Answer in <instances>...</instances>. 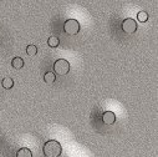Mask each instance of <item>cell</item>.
<instances>
[{
    "instance_id": "8fae6325",
    "label": "cell",
    "mask_w": 158,
    "mask_h": 157,
    "mask_svg": "<svg viewBox=\"0 0 158 157\" xmlns=\"http://www.w3.org/2000/svg\"><path fill=\"white\" fill-rule=\"evenodd\" d=\"M26 54H27L29 56H35V55L37 54V48H36L35 45H27V48H26Z\"/></svg>"
},
{
    "instance_id": "9c48e42d",
    "label": "cell",
    "mask_w": 158,
    "mask_h": 157,
    "mask_svg": "<svg viewBox=\"0 0 158 157\" xmlns=\"http://www.w3.org/2000/svg\"><path fill=\"white\" fill-rule=\"evenodd\" d=\"M11 66H13L14 69L19 70V69H21V67L24 66V60H23L21 57H14V59L11 60Z\"/></svg>"
},
{
    "instance_id": "5b68a950",
    "label": "cell",
    "mask_w": 158,
    "mask_h": 157,
    "mask_svg": "<svg viewBox=\"0 0 158 157\" xmlns=\"http://www.w3.org/2000/svg\"><path fill=\"white\" fill-rule=\"evenodd\" d=\"M102 122L105 125H113L116 122V115L112 111H106L102 115Z\"/></svg>"
},
{
    "instance_id": "52a82bcc",
    "label": "cell",
    "mask_w": 158,
    "mask_h": 157,
    "mask_svg": "<svg viewBox=\"0 0 158 157\" xmlns=\"http://www.w3.org/2000/svg\"><path fill=\"white\" fill-rule=\"evenodd\" d=\"M16 157H32V152H31L30 148L23 147V148H20V150H18Z\"/></svg>"
},
{
    "instance_id": "30bf717a",
    "label": "cell",
    "mask_w": 158,
    "mask_h": 157,
    "mask_svg": "<svg viewBox=\"0 0 158 157\" xmlns=\"http://www.w3.org/2000/svg\"><path fill=\"white\" fill-rule=\"evenodd\" d=\"M48 45H49L50 48H57V46L60 45L59 37H57V36H50L49 40H48Z\"/></svg>"
},
{
    "instance_id": "7a4b0ae2",
    "label": "cell",
    "mask_w": 158,
    "mask_h": 157,
    "mask_svg": "<svg viewBox=\"0 0 158 157\" xmlns=\"http://www.w3.org/2000/svg\"><path fill=\"white\" fill-rule=\"evenodd\" d=\"M54 71L60 75V76H65L69 74L70 71V62L65 59H59L54 62Z\"/></svg>"
},
{
    "instance_id": "277c9868",
    "label": "cell",
    "mask_w": 158,
    "mask_h": 157,
    "mask_svg": "<svg viewBox=\"0 0 158 157\" xmlns=\"http://www.w3.org/2000/svg\"><path fill=\"white\" fill-rule=\"evenodd\" d=\"M122 30L126 32V34H133L136 32L137 30V23L132 19V18H127L122 21Z\"/></svg>"
},
{
    "instance_id": "8992f818",
    "label": "cell",
    "mask_w": 158,
    "mask_h": 157,
    "mask_svg": "<svg viewBox=\"0 0 158 157\" xmlns=\"http://www.w3.org/2000/svg\"><path fill=\"white\" fill-rule=\"evenodd\" d=\"M44 81H45L48 85L54 84V83L56 81V76H55V74H54L52 71H48V72H45V75H44Z\"/></svg>"
},
{
    "instance_id": "ba28073f",
    "label": "cell",
    "mask_w": 158,
    "mask_h": 157,
    "mask_svg": "<svg viewBox=\"0 0 158 157\" xmlns=\"http://www.w3.org/2000/svg\"><path fill=\"white\" fill-rule=\"evenodd\" d=\"M2 86L6 90H10L13 86H14V81H13V78L11 77H5L3 78V81H2Z\"/></svg>"
},
{
    "instance_id": "7c38bea8",
    "label": "cell",
    "mask_w": 158,
    "mask_h": 157,
    "mask_svg": "<svg viewBox=\"0 0 158 157\" xmlns=\"http://www.w3.org/2000/svg\"><path fill=\"white\" fill-rule=\"evenodd\" d=\"M137 19H138L139 23H146L148 20V14L146 11H139L137 14Z\"/></svg>"
},
{
    "instance_id": "3957f363",
    "label": "cell",
    "mask_w": 158,
    "mask_h": 157,
    "mask_svg": "<svg viewBox=\"0 0 158 157\" xmlns=\"http://www.w3.org/2000/svg\"><path fill=\"white\" fill-rule=\"evenodd\" d=\"M64 31L67 35H71V36L78 34V31H80V23H78L77 20H75V19L66 20L65 24H64Z\"/></svg>"
},
{
    "instance_id": "6da1fadb",
    "label": "cell",
    "mask_w": 158,
    "mask_h": 157,
    "mask_svg": "<svg viewBox=\"0 0 158 157\" xmlns=\"http://www.w3.org/2000/svg\"><path fill=\"white\" fill-rule=\"evenodd\" d=\"M43 152L45 157H59L62 152L61 143L56 140H49L48 142H45L43 147Z\"/></svg>"
}]
</instances>
